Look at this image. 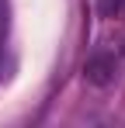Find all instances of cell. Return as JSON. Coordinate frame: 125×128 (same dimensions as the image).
<instances>
[{"label": "cell", "instance_id": "obj_1", "mask_svg": "<svg viewBox=\"0 0 125 128\" xmlns=\"http://www.w3.org/2000/svg\"><path fill=\"white\" fill-rule=\"evenodd\" d=\"M115 73H118V59H115L111 52H97V56H90L87 66H83L87 83H94V86H108L115 80Z\"/></svg>", "mask_w": 125, "mask_h": 128}, {"label": "cell", "instance_id": "obj_2", "mask_svg": "<svg viewBox=\"0 0 125 128\" xmlns=\"http://www.w3.org/2000/svg\"><path fill=\"white\" fill-rule=\"evenodd\" d=\"M101 18H125V0H97Z\"/></svg>", "mask_w": 125, "mask_h": 128}]
</instances>
